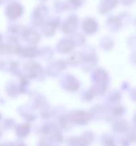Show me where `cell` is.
<instances>
[{
	"instance_id": "obj_1",
	"label": "cell",
	"mask_w": 136,
	"mask_h": 146,
	"mask_svg": "<svg viewBox=\"0 0 136 146\" xmlns=\"http://www.w3.org/2000/svg\"><path fill=\"white\" fill-rule=\"evenodd\" d=\"M8 14L11 16V18H16V16H18L21 14V8L17 4H12L8 8Z\"/></svg>"
}]
</instances>
